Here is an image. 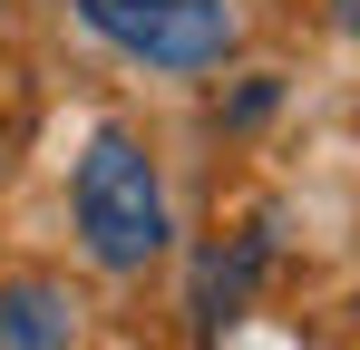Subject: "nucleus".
<instances>
[{
	"label": "nucleus",
	"mask_w": 360,
	"mask_h": 350,
	"mask_svg": "<svg viewBox=\"0 0 360 350\" xmlns=\"http://www.w3.org/2000/svg\"><path fill=\"white\" fill-rule=\"evenodd\" d=\"M68 214H78V243L98 273H136L166 253V185H156V156L127 136V127H98L88 156L68 175Z\"/></svg>",
	"instance_id": "obj_1"
},
{
	"label": "nucleus",
	"mask_w": 360,
	"mask_h": 350,
	"mask_svg": "<svg viewBox=\"0 0 360 350\" xmlns=\"http://www.w3.org/2000/svg\"><path fill=\"white\" fill-rule=\"evenodd\" d=\"M224 49H234V10L224 0H156L136 20V39H127V58H146V68H214Z\"/></svg>",
	"instance_id": "obj_2"
},
{
	"label": "nucleus",
	"mask_w": 360,
	"mask_h": 350,
	"mask_svg": "<svg viewBox=\"0 0 360 350\" xmlns=\"http://www.w3.org/2000/svg\"><path fill=\"white\" fill-rule=\"evenodd\" d=\"M78 341V302L59 283H0V350H68Z\"/></svg>",
	"instance_id": "obj_3"
},
{
	"label": "nucleus",
	"mask_w": 360,
	"mask_h": 350,
	"mask_svg": "<svg viewBox=\"0 0 360 350\" xmlns=\"http://www.w3.org/2000/svg\"><path fill=\"white\" fill-rule=\"evenodd\" d=\"M253 273H263V233H243L234 253H205L195 263V321H234V302L253 292Z\"/></svg>",
	"instance_id": "obj_4"
},
{
	"label": "nucleus",
	"mask_w": 360,
	"mask_h": 350,
	"mask_svg": "<svg viewBox=\"0 0 360 350\" xmlns=\"http://www.w3.org/2000/svg\"><path fill=\"white\" fill-rule=\"evenodd\" d=\"M146 10H156V0H78V20H88V30H98V39H136V20H146Z\"/></svg>",
	"instance_id": "obj_5"
},
{
	"label": "nucleus",
	"mask_w": 360,
	"mask_h": 350,
	"mask_svg": "<svg viewBox=\"0 0 360 350\" xmlns=\"http://www.w3.org/2000/svg\"><path fill=\"white\" fill-rule=\"evenodd\" d=\"M331 20H341V39H360V0H331Z\"/></svg>",
	"instance_id": "obj_6"
}]
</instances>
